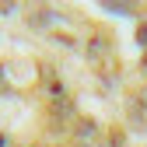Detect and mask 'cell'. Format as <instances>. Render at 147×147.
<instances>
[{
  "label": "cell",
  "instance_id": "52a82bcc",
  "mask_svg": "<svg viewBox=\"0 0 147 147\" xmlns=\"http://www.w3.org/2000/svg\"><path fill=\"white\" fill-rule=\"evenodd\" d=\"M0 88H4V70H0Z\"/></svg>",
  "mask_w": 147,
  "mask_h": 147
},
{
  "label": "cell",
  "instance_id": "3957f363",
  "mask_svg": "<svg viewBox=\"0 0 147 147\" xmlns=\"http://www.w3.org/2000/svg\"><path fill=\"white\" fill-rule=\"evenodd\" d=\"M105 11H133V0H98Z\"/></svg>",
  "mask_w": 147,
  "mask_h": 147
},
{
  "label": "cell",
  "instance_id": "ba28073f",
  "mask_svg": "<svg viewBox=\"0 0 147 147\" xmlns=\"http://www.w3.org/2000/svg\"><path fill=\"white\" fill-rule=\"evenodd\" d=\"M81 147H91V144H81Z\"/></svg>",
  "mask_w": 147,
  "mask_h": 147
},
{
  "label": "cell",
  "instance_id": "277c9868",
  "mask_svg": "<svg viewBox=\"0 0 147 147\" xmlns=\"http://www.w3.org/2000/svg\"><path fill=\"white\" fill-rule=\"evenodd\" d=\"M95 133H98V126L91 123V119H81V123H77V137H81V140H88V137H95Z\"/></svg>",
  "mask_w": 147,
  "mask_h": 147
},
{
  "label": "cell",
  "instance_id": "7a4b0ae2",
  "mask_svg": "<svg viewBox=\"0 0 147 147\" xmlns=\"http://www.w3.org/2000/svg\"><path fill=\"white\" fill-rule=\"evenodd\" d=\"M88 46H91V49H88V56H91V60H98V56H105V53H109V39H102V35H95Z\"/></svg>",
  "mask_w": 147,
  "mask_h": 147
},
{
  "label": "cell",
  "instance_id": "6da1fadb",
  "mask_svg": "<svg viewBox=\"0 0 147 147\" xmlns=\"http://www.w3.org/2000/svg\"><path fill=\"white\" fill-rule=\"evenodd\" d=\"M49 112H53V116H60V119H67V116H74V102L60 95V98H53V105H49Z\"/></svg>",
  "mask_w": 147,
  "mask_h": 147
},
{
  "label": "cell",
  "instance_id": "5b68a950",
  "mask_svg": "<svg viewBox=\"0 0 147 147\" xmlns=\"http://www.w3.org/2000/svg\"><path fill=\"white\" fill-rule=\"evenodd\" d=\"M109 147H123V133H119V130H116L112 137H109Z\"/></svg>",
  "mask_w": 147,
  "mask_h": 147
},
{
  "label": "cell",
  "instance_id": "9c48e42d",
  "mask_svg": "<svg viewBox=\"0 0 147 147\" xmlns=\"http://www.w3.org/2000/svg\"><path fill=\"white\" fill-rule=\"evenodd\" d=\"M144 63H147V56H144Z\"/></svg>",
  "mask_w": 147,
  "mask_h": 147
},
{
  "label": "cell",
  "instance_id": "8992f818",
  "mask_svg": "<svg viewBox=\"0 0 147 147\" xmlns=\"http://www.w3.org/2000/svg\"><path fill=\"white\" fill-rule=\"evenodd\" d=\"M137 42H140V46H147V25H140V32H137Z\"/></svg>",
  "mask_w": 147,
  "mask_h": 147
}]
</instances>
